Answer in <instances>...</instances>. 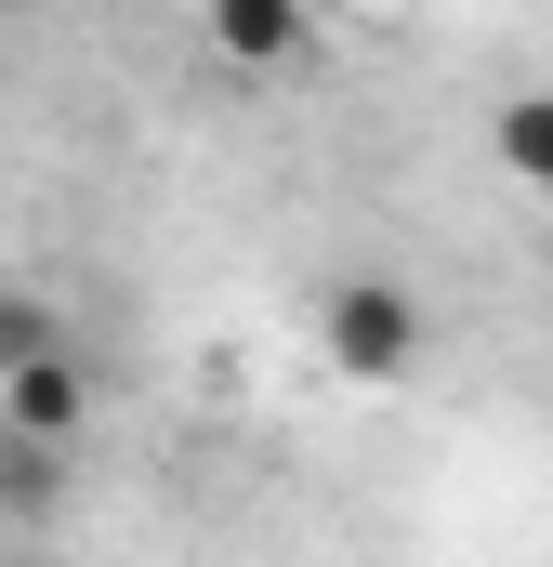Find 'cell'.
<instances>
[{
	"mask_svg": "<svg viewBox=\"0 0 553 567\" xmlns=\"http://www.w3.org/2000/svg\"><path fill=\"white\" fill-rule=\"evenodd\" d=\"M53 343H80V330H66V303H53V290H27V278H0V383H13L27 357H53Z\"/></svg>",
	"mask_w": 553,
	"mask_h": 567,
	"instance_id": "8992f818",
	"label": "cell"
},
{
	"mask_svg": "<svg viewBox=\"0 0 553 567\" xmlns=\"http://www.w3.org/2000/svg\"><path fill=\"white\" fill-rule=\"evenodd\" d=\"M316 343H330L343 383H409L421 370V303L396 278H343L330 303H316Z\"/></svg>",
	"mask_w": 553,
	"mask_h": 567,
	"instance_id": "6da1fadb",
	"label": "cell"
},
{
	"mask_svg": "<svg viewBox=\"0 0 553 567\" xmlns=\"http://www.w3.org/2000/svg\"><path fill=\"white\" fill-rule=\"evenodd\" d=\"M66 475H80V449L0 435V528H53V515H66Z\"/></svg>",
	"mask_w": 553,
	"mask_h": 567,
	"instance_id": "277c9868",
	"label": "cell"
},
{
	"mask_svg": "<svg viewBox=\"0 0 553 567\" xmlns=\"http://www.w3.org/2000/svg\"><path fill=\"white\" fill-rule=\"evenodd\" d=\"M80 423H93V370H80V343L27 357V370L0 383V435H40V449H80Z\"/></svg>",
	"mask_w": 553,
	"mask_h": 567,
	"instance_id": "7a4b0ae2",
	"label": "cell"
},
{
	"mask_svg": "<svg viewBox=\"0 0 553 567\" xmlns=\"http://www.w3.org/2000/svg\"><path fill=\"white\" fill-rule=\"evenodd\" d=\"M198 27H211V53H225L238 80H276V66H303V40H316V13H303V0H211Z\"/></svg>",
	"mask_w": 553,
	"mask_h": 567,
	"instance_id": "3957f363",
	"label": "cell"
},
{
	"mask_svg": "<svg viewBox=\"0 0 553 567\" xmlns=\"http://www.w3.org/2000/svg\"><path fill=\"white\" fill-rule=\"evenodd\" d=\"M488 158H501L514 185H541V198H553V80H541V93H501V106H488Z\"/></svg>",
	"mask_w": 553,
	"mask_h": 567,
	"instance_id": "5b68a950",
	"label": "cell"
}]
</instances>
